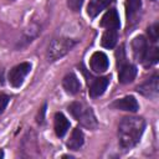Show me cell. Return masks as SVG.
Masks as SVG:
<instances>
[{
  "mask_svg": "<svg viewBox=\"0 0 159 159\" xmlns=\"http://www.w3.org/2000/svg\"><path fill=\"white\" fill-rule=\"evenodd\" d=\"M53 125H55V132H56L57 137H63L70 128V122L61 112H57L55 114Z\"/></svg>",
  "mask_w": 159,
  "mask_h": 159,
  "instance_id": "15",
  "label": "cell"
},
{
  "mask_svg": "<svg viewBox=\"0 0 159 159\" xmlns=\"http://www.w3.org/2000/svg\"><path fill=\"white\" fill-rule=\"evenodd\" d=\"M99 25L102 27H106L107 30H118L120 26V21H119V15H118L117 10L116 9L108 10L103 15Z\"/></svg>",
  "mask_w": 159,
  "mask_h": 159,
  "instance_id": "10",
  "label": "cell"
},
{
  "mask_svg": "<svg viewBox=\"0 0 159 159\" xmlns=\"http://www.w3.org/2000/svg\"><path fill=\"white\" fill-rule=\"evenodd\" d=\"M10 102V97L6 94H0V114L4 112V109L6 108L7 103Z\"/></svg>",
  "mask_w": 159,
  "mask_h": 159,
  "instance_id": "22",
  "label": "cell"
},
{
  "mask_svg": "<svg viewBox=\"0 0 159 159\" xmlns=\"http://www.w3.org/2000/svg\"><path fill=\"white\" fill-rule=\"evenodd\" d=\"M2 155H4V153H2L1 150H0V157H2Z\"/></svg>",
  "mask_w": 159,
  "mask_h": 159,
  "instance_id": "24",
  "label": "cell"
},
{
  "mask_svg": "<svg viewBox=\"0 0 159 159\" xmlns=\"http://www.w3.org/2000/svg\"><path fill=\"white\" fill-rule=\"evenodd\" d=\"M145 129V120L142 117H124L118 127L119 144L124 149L133 148Z\"/></svg>",
  "mask_w": 159,
  "mask_h": 159,
  "instance_id": "1",
  "label": "cell"
},
{
  "mask_svg": "<svg viewBox=\"0 0 159 159\" xmlns=\"http://www.w3.org/2000/svg\"><path fill=\"white\" fill-rule=\"evenodd\" d=\"M158 60H159V50H158L157 46H154V47L148 48V51L145 53V57H144V60H143L142 63L145 67H150V66L155 65L158 62Z\"/></svg>",
  "mask_w": 159,
  "mask_h": 159,
  "instance_id": "18",
  "label": "cell"
},
{
  "mask_svg": "<svg viewBox=\"0 0 159 159\" xmlns=\"http://www.w3.org/2000/svg\"><path fill=\"white\" fill-rule=\"evenodd\" d=\"M114 0H89V4L87 6V14L89 17H96L102 10L108 7Z\"/></svg>",
  "mask_w": 159,
  "mask_h": 159,
  "instance_id": "14",
  "label": "cell"
},
{
  "mask_svg": "<svg viewBox=\"0 0 159 159\" xmlns=\"http://www.w3.org/2000/svg\"><path fill=\"white\" fill-rule=\"evenodd\" d=\"M137 76V67L130 63H124L120 67H118V80L120 83L125 84L132 82Z\"/></svg>",
  "mask_w": 159,
  "mask_h": 159,
  "instance_id": "11",
  "label": "cell"
},
{
  "mask_svg": "<svg viewBox=\"0 0 159 159\" xmlns=\"http://www.w3.org/2000/svg\"><path fill=\"white\" fill-rule=\"evenodd\" d=\"M152 1H154V0H152Z\"/></svg>",
  "mask_w": 159,
  "mask_h": 159,
  "instance_id": "25",
  "label": "cell"
},
{
  "mask_svg": "<svg viewBox=\"0 0 159 159\" xmlns=\"http://www.w3.org/2000/svg\"><path fill=\"white\" fill-rule=\"evenodd\" d=\"M140 9H142V1L140 0H127L125 1V14H127L128 27L133 26L138 21Z\"/></svg>",
  "mask_w": 159,
  "mask_h": 159,
  "instance_id": "7",
  "label": "cell"
},
{
  "mask_svg": "<svg viewBox=\"0 0 159 159\" xmlns=\"http://www.w3.org/2000/svg\"><path fill=\"white\" fill-rule=\"evenodd\" d=\"M116 58H117V67H120L122 65L125 63V51H124V45H122V46L116 51Z\"/></svg>",
  "mask_w": 159,
  "mask_h": 159,
  "instance_id": "20",
  "label": "cell"
},
{
  "mask_svg": "<svg viewBox=\"0 0 159 159\" xmlns=\"http://www.w3.org/2000/svg\"><path fill=\"white\" fill-rule=\"evenodd\" d=\"M68 112L76 120H78L83 127L88 129H94L98 124L92 108L82 102H72L68 106Z\"/></svg>",
  "mask_w": 159,
  "mask_h": 159,
  "instance_id": "2",
  "label": "cell"
},
{
  "mask_svg": "<svg viewBox=\"0 0 159 159\" xmlns=\"http://www.w3.org/2000/svg\"><path fill=\"white\" fill-rule=\"evenodd\" d=\"M117 40H118L117 30H107L102 36L101 43L106 48H113L116 46V43H117Z\"/></svg>",
  "mask_w": 159,
  "mask_h": 159,
  "instance_id": "17",
  "label": "cell"
},
{
  "mask_svg": "<svg viewBox=\"0 0 159 159\" xmlns=\"http://www.w3.org/2000/svg\"><path fill=\"white\" fill-rule=\"evenodd\" d=\"M62 86H63L65 91L70 94H76L81 89V83H80V81L75 73L66 75L62 80Z\"/></svg>",
  "mask_w": 159,
  "mask_h": 159,
  "instance_id": "13",
  "label": "cell"
},
{
  "mask_svg": "<svg viewBox=\"0 0 159 159\" xmlns=\"http://www.w3.org/2000/svg\"><path fill=\"white\" fill-rule=\"evenodd\" d=\"M77 43L76 40L68 39V37H58L53 39L48 46L47 50V57L50 61H56L61 57H63L67 52L71 51V48Z\"/></svg>",
  "mask_w": 159,
  "mask_h": 159,
  "instance_id": "3",
  "label": "cell"
},
{
  "mask_svg": "<svg viewBox=\"0 0 159 159\" xmlns=\"http://www.w3.org/2000/svg\"><path fill=\"white\" fill-rule=\"evenodd\" d=\"M147 34L149 36L150 42L155 43L158 41V39H159V24L158 22H154L153 25H150L148 27V30H147Z\"/></svg>",
  "mask_w": 159,
  "mask_h": 159,
  "instance_id": "19",
  "label": "cell"
},
{
  "mask_svg": "<svg viewBox=\"0 0 159 159\" xmlns=\"http://www.w3.org/2000/svg\"><path fill=\"white\" fill-rule=\"evenodd\" d=\"M45 111H46V104H43V106H42V108L40 109V112H39V114H37V123H40V124H42V123H43Z\"/></svg>",
  "mask_w": 159,
  "mask_h": 159,
  "instance_id": "23",
  "label": "cell"
},
{
  "mask_svg": "<svg viewBox=\"0 0 159 159\" xmlns=\"http://www.w3.org/2000/svg\"><path fill=\"white\" fill-rule=\"evenodd\" d=\"M89 66H91V70L93 72H97V73H102L104 72L108 66H109V61H108V57L104 52L102 51H97L94 52L92 56H91V60H89Z\"/></svg>",
  "mask_w": 159,
  "mask_h": 159,
  "instance_id": "6",
  "label": "cell"
},
{
  "mask_svg": "<svg viewBox=\"0 0 159 159\" xmlns=\"http://www.w3.org/2000/svg\"><path fill=\"white\" fill-rule=\"evenodd\" d=\"M83 1H84V0H67V6H68L72 11L77 12V11H80V9L82 7Z\"/></svg>",
  "mask_w": 159,
  "mask_h": 159,
  "instance_id": "21",
  "label": "cell"
},
{
  "mask_svg": "<svg viewBox=\"0 0 159 159\" xmlns=\"http://www.w3.org/2000/svg\"><path fill=\"white\" fill-rule=\"evenodd\" d=\"M109 84V77H99V78H96L91 87H89V96L92 98H96V97H99L104 93V91L107 89Z\"/></svg>",
  "mask_w": 159,
  "mask_h": 159,
  "instance_id": "12",
  "label": "cell"
},
{
  "mask_svg": "<svg viewBox=\"0 0 159 159\" xmlns=\"http://www.w3.org/2000/svg\"><path fill=\"white\" fill-rule=\"evenodd\" d=\"M84 143V135L83 132L80 128H75L67 140V147L71 150H78Z\"/></svg>",
  "mask_w": 159,
  "mask_h": 159,
  "instance_id": "16",
  "label": "cell"
},
{
  "mask_svg": "<svg viewBox=\"0 0 159 159\" xmlns=\"http://www.w3.org/2000/svg\"><path fill=\"white\" fill-rule=\"evenodd\" d=\"M159 88V77L157 73H154L150 78H148L147 81H144L142 84H139L137 87V91L145 96V97H149V98H153V97H157L158 96V89Z\"/></svg>",
  "mask_w": 159,
  "mask_h": 159,
  "instance_id": "5",
  "label": "cell"
},
{
  "mask_svg": "<svg viewBox=\"0 0 159 159\" xmlns=\"http://www.w3.org/2000/svg\"><path fill=\"white\" fill-rule=\"evenodd\" d=\"M148 48H149V47H148V42H147V40H145L144 36H137V37L132 41L133 56H134L135 61H138V62H143Z\"/></svg>",
  "mask_w": 159,
  "mask_h": 159,
  "instance_id": "8",
  "label": "cell"
},
{
  "mask_svg": "<svg viewBox=\"0 0 159 159\" xmlns=\"http://www.w3.org/2000/svg\"><path fill=\"white\" fill-rule=\"evenodd\" d=\"M111 107L120 111H128V112H137L139 109V104L133 96H125L120 99H117L112 103Z\"/></svg>",
  "mask_w": 159,
  "mask_h": 159,
  "instance_id": "9",
  "label": "cell"
},
{
  "mask_svg": "<svg viewBox=\"0 0 159 159\" xmlns=\"http://www.w3.org/2000/svg\"><path fill=\"white\" fill-rule=\"evenodd\" d=\"M31 70V65L29 62H22L15 67H12L9 72V82L12 87H20Z\"/></svg>",
  "mask_w": 159,
  "mask_h": 159,
  "instance_id": "4",
  "label": "cell"
}]
</instances>
